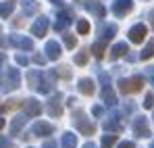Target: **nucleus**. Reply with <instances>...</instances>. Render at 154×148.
Instances as JSON below:
<instances>
[{
  "label": "nucleus",
  "mask_w": 154,
  "mask_h": 148,
  "mask_svg": "<svg viewBox=\"0 0 154 148\" xmlns=\"http://www.w3.org/2000/svg\"><path fill=\"white\" fill-rule=\"evenodd\" d=\"M44 148H56V144H54V140H46V142H44Z\"/></svg>",
  "instance_id": "obj_39"
},
{
  "label": "nucleus",
  "mask_w": 154,
  "mask_h": 148,
  "mask_svg": "<svg viewBox=\"0 0 154 148\" xmlns=\"http://www.w3.org/2000/svg\"><path fill=\"white\" fill-rule=\"evenodd\" d=\"M54 77H56V73H42L40 86H38V92H42V94H50L52 86H54Z\"/></svg>",
  "instance_id": "obj_7"
},
{
  "label": "nucleus",
  "mask_w": 154,
  "mask_h": 148,
  "mask_svg": "<svg viewBox=\"0 0 154 148\" xmlns=\"http://www.w3.org/2000/svg\"><path fill=\"white\" fill-rule=\"evenodd\" d=\"M131 8H133V2L131 0H115L112 2V13L117 17H125Z\"/></svg>",
  "instance_id": "obj_6"
},
{
  "label": "nucleus",
  "mask_w": 154,
  "mask_h": 148,
  "mask_svg": "<svg viewBox=\"0 0 154 148\" xmlns=\"http://www.w3.org/2000/svg\"><path fill=\"white\" fill-rule=\"evenodd\" d=\"M83 148H96V146H94L92 142H88V144H85V146H83Z\"/></svg>",
  "instance_id": "obj_41"
},
{
  "label": "nucleus",
  "mask_w": 154,
  "mask_h": 148,
  "mask_svg": "<svg viewBox=\"0 0 154 148\" xmlns=\"http://www.w3.org/2000/svg\"><path fill=\"white\" fill-rule=\"evenodd\" d=\"M150 19H152V25H154V13H152V15H150Z\"/></svg>",
  "instance_id": "obj_45"
},
{
  "label": "nucleus",
  "mask_w": 154,
  "mask_h": 148,
  "mask_svg": "<svg viewBox=\"0 0 154 148\" xmlns=\"http://www.w3.org/2000/svg\"><path fill=\"white\" fill-rule=\"evenodd\" d=\"M146 75H148V79L152 81V86H154V67H148L146 69Z\"/></svg>",
  "instance_id": "obj_37"
},
{
  "label": "nucleus",
  "mask_w": 154,
  "mask_h": 148,
  "mask_svg": "<svg viewBox=\"0 0 154 148\" xmlns=\"http://www.w3.org/2000/svg\"><path fill=\"white\" fill-rule=\"evenodd\" d=\"M102 98H104V102H106L108 106H115V102H117V96H115V92H112V88H110V86H104Z\"/></svg>",
  "instance_id": "obj_20"
},
{
  "label": "nucleus",
  "mask_w": 154,
  "mask_h": 148,
  "mask_svg": "<svg viewBox=\"0 0 154 148\" xmlns=\"http://www.w3.org/2000/svg\"><path fill=\"white\" fill-rule=\"evenodd\" d=\"M48 113L52 117H60L63 115V96L60 94H54L52 100L48 102Z\"/></svg>",
  "instance_id": "obj_9"
},
{
  "label": "nucleus",
  "mask_w": 154,
  "mask_h": 148,
  "mask_svg": "<svg viewBox=\"0 0 154 148\" xmlns=\"http://www.w3.org/2000/svg\"><path fill=\"white\" fill-rule=\"evenodd\" d=\"M115 142H117V136L108 134V136H104V138H102V148H112V146H115Z\"/></svg>",
  "instance_id": "obj_28"
},
{
  "label": "nucleus",
  "mask_w": 154,
  "mask_h": 148,
  "mask_svg": "<svg viewBox=\"0 0 154 148\" xmlns=\"http://www.w3.org/2000/svg\"><path fill=\"white\" fill-rule=\"evenodd\" d=\"M56 73L60 75V77H65V79H69V77H71V71H69L67 67H58V71H56Z\"/></svg>",
  "instance_id": "obj_32"
},
{
  "label": "nucleus",
  "mask_w": 154,
  "mask_h": 148,
  "mask_svg": "<svg viewBox=\"0 0 154 148\" xmlns=\"http://www.w3.org/2000/svg\"><path fill=\"white\" fill-rule=\"evenodd\" d=\"M104 129L106 131H121V123H119V115L112 113L106 121H104Z\"/></svg>",
  "instance_id": "obj_15"
},
{
  "label": "nucleus",
  "mask_w": 154,
  "mask_h": 148,
  "mask_svg": "<svg viewBox=\"0 0 154 148\" xmlns=\"http://www.w3.org/2000/svg\"><path fill=\"white\" fill-rule=\"evenodd\" d=\"M19 4H21V8H23L25 15H33L38 11V2L35 0H19Z\"/></svg>",
  "instance_id": "obj_19"
},
{
  "label": "nucleus",
  "mask_w": 154,
  "mask_h": 148,
  "mask_svg": "<svg viewBox=\"0 0 154 148\" xmlns=\"http://www.w3.org/2000/svg\"><path fill=\"white\" fill-rule=\"evenodd\" d=\"M27 79H29L31 88H38V86H40V79H42V73L33 69V71H29V75H27Z\"/></svg>",
  "instance_id": "obj_25"
},
{
  "label": "nucleus",
  "mask_w": 154,
  "mask_h": 148,
  "mask_svg": "<svg viewBox=\"0 0 154 148\" xmlns=\"http://www.w3.org/2000/svg\"><path fill=\"white\" fill-rule=\"evenodd\" d=\"M71 21H73V19H71V13H67V11H60V13H58V21L54 23V29H56V31H63V29H65L67 25L71 23Z\"/></svg>",
  "instance_id": "obj_14"
},
{
  "label": "nucleus",
  "mask_w": 154,
  "mask_h": 148,
  "mask_svg": "<svg viewBox=\"0 0 154 148\" xmlns=\"http://www.w3.org/2000/svg\"><path fill=\"white\" fill-rule=\"evenodd\" d=\"M4 58H6V56H4V54L0 52V63H4Z\"/></svg>",
  "instance_id": "obj_42"
},
{
  "label": "nucleus",
  "mask_w": 154,
  "mask_h": 148,
  "mask_svg": "<svg viewBox=\"0 0 154 148\" xmlns=\"http://www.w3.org/2000/svg\"><path fill=\"white\" fill-rule=\"evenodd\" d=\"M119 148H135V144H133V142H121Z\"/></svg>",
  "instance_id": "obj_40"
},
{
  "label": "nucleus",
  "mask_w": 154,
  "mask_h": 148,
  "mask_svg": "<svg viewBox=\"0 0 154 148\" xmlns=\"http://www.w3.org/2000/svg\"><path fill=\"white\" fill-rule=\"evenodd\" d=\"M75 44H77L75 36H71V33H65V46H67V48H75Z\"/></svg>",
  "instance_id": "obj_29"
},
{
  "label": "nucleus",
  "mask_w": 154,
  "mask_h": 148,
  "mask_svg": "<svg viewBox=\"0 0 154 148\" xmlns=\"http://www.w3.org/2000/svg\"><path fill=\"white\" fill-rule=\"evenodd\" d=\"M94 90H96V88H94V81H92V79H88V77H85V79H79V92H81V94L92 96Z\"/></svg>",
  "instance_id": "obj_17"
},
{
  "label": "nucleus",
  "mask_w": 154,
  "mask_h": 148,
  "mask_svg": "<svg viewBox=\"0 0 154 148\" xmlns=\"http://www.w3.org/2000/svg\"><path fill=\"white\" fill-rule=\"evenodd\" d=\"M23 111H25L27 117H38L40 113H42V106H40V102L33 98V100H23Z\"/></svg>",
  "instance_id": "obj_10"
},
{
  "label": "nucleus",
  "mask_w": 154,
  "mask_h": 148,
  "mask_svg": "<svg viewBox=\"0 0 154 148\" xmlns=\"http://www.w3.org/2000/svg\"><path fill=\"white\" fill-rule=\"evenodd\" d=\"M25 117H27V115H23V117H17V119L11 123V134H19V131L23 129V125H25V121H27Z\"/></svg>",
  "instance_id": "obj_24"
},
{
  "label": "nucleus",
  "mask_w": 154,
  "mask_h": 148,
  "mask_svg": "<svg viewBox=\"0 0 154 148\" xmlns=\"http://www.w3.org/2000/svg\"><path fill=\"white\" fill-rule=\"evenodd\" d=\"M48 25H50V21H48L46 17H38V19L33 21V25H31V33H33L35 38H44L46 31H48Z\"/></svg>",
  "instance_id": "obj_5"
},
{
  "label": "nucleus",
  "mask_w": 154,
  "mask_h": 148,
  "mask_svg": "<svg viewBox=\"0 0 154 148\" xmlns=\"http://www.w3.org/2000/svg\"><path fill=\"white\" fill-rule=\"evenodd\" d=\"M152 56H154V42H150V44H146V48L142 50L140 58H142V61H148V58H152Z\"/></svg>",
  "instance_id": "obj_26"
},
{
  "label": "nucleus",
  "mask_w": 154,
  "mask_h": 148,
  "mask_svg": "<svg viewBox=\"0 0 154 148\" xmlns=\"http://www.w3.org/2000/svg\"><path fill=\"white\" fill-rule=\"evenodd\" d=\"M19 69H6V79L2 81V90L4 92H11L19 86Z\"/></svg>",
  "instance_id": "obj_3"
},
{
  "label": "nucleus",
  "mask_w": 154,
  "mask_h": 148,
  "mask_svg": "<svg viewBox=\"0 0 154 148\" xmlns=\"http://www.w3.org/2000/svg\"><path fill=\"white\" fill-rule=\"evenodd\" d=\"M77 31H79V33H88V31H90V23H88V21H79V23H77Z\"/></svg>",
  "instance_id": "obj_31"
},
{
  "label": "nucleus",
  "mask_w": 154,
  "mask_h": 148,
  "mask_svg": "<svg viewBox=\"0 0 154 148\" xmlns=\"http://www.w3.org/2000/svg\"><path fill=\"white\" fill-rule=\"evenodd\" d=\"M129 52V46L125 42H119V44H115L112 50H110V58L115 61V58H119V56H123V54H127Z\"/></svg>",
  "instance_id": "obj_18"
},
{
  "label": "nucleus",
  "mask_w": 154,
  "mask_h": 148,
  "mask_svg": "<svg viewBox=\"0 0 154 148\" xmlns=\"http://www.w3.org/2000/svg\"><path fill=\"white\" fill-rule=\"evenodd\" d=\"M2 127H4V119L0 117V129H2Z\"/></svg>",
  "instance_id": "obj_44"
},
{
  "label": "nucleus",
  "mask_w": 154,
  "mask_h": 148,
  "mask_svg": "<svg viewBox=\"0 0 154 148\" xmlns=\"http://www.w3.org/2000/svg\"><path fill=\"white\" fill-rule=\"evenodd\" d=\"M33 63L44 65V63H46V56H42V54H38V52H35V54H33Z\"/></svg>",
  "instance_id": "obj_35"
},
{
  "label": "nucleus",
  "mask_w": 154,
  "mask_h": 148,
  "mask_svg": "<svg viewBox=\"0 0 154 148\" xmlns=\"http://www.w3.org/2000/svg\"><path fill=\"white\" fill-rule=\"evenodd\" d=\"M52 131H54V127L50 123H44V121H38V123H33V127H31V134L33 136H50Z\"/></svg>",
  "instance_id": "obj_12"
},
{
  "label": "nucleus",
  "mask_w": 154,
  "mask_h": 148,
  "mask_svg": "<svg viewBox=\"0 0 154 148\" xmlns=\"http://www.w3.org/2000/svg\"><path fill=\"white\" fill-rule=\"evenodd\" d=\"M50 2H54V4H63V0H50Z\"/></svg>",
  "instance_id": "obj_43"
},
{
  "label": "nucleus",
  "mask_w": 154,
  "mask_h": 148,
  "mask_svg": "<svg viewBox=\"0 0 154 148\" xmlns=\"http://www.w3.org/2000/svg\"><path fill=\"white\" fill-rule=\"evenodd\" d=\"M144 88V77L142 75H135V77H129V79H121L119 81V90L123 94H135Z\"/></svg>",
  "instance_id": "obj_1"
},
{
  "label": "nucleus",
  "mask_w": 154,
  "mask_h": 148,
  "mask_svg": "<svg viewBox=\"0 0 154 148\" xmlns=\"http://www.w3.org/2000/svg\"><path fill=\"white\" fill-rule=\"evenodd\" d=\"M75 63L77 65H85V63H88V52H85V50L75 54Z\"/></svg>",
  "instance_id": "obj_30"
},
{
  "label": "nucleus",
  "mask_w": 154,
  "mask_h": 148,
  "mask_svg": "<svg viewBox=\"0 0 154 148\" xmlns=\"http://www.w3.org/2000/svg\"><path fill=\"white\" fill-rule=\"evenodd\" d=\"M0 148H13V142L4 136H0Z\"/></svg>",
  "instance_id": "obj_33"
},
{
  "label": "nucleus",
  "mask_w": 154,
  "mask_h": 148,
  "mask_svg": "<svg viewBox=\"0 0 154 148\" xmlns=\"http://www.w3.org/2000/svg\"><path fill=\"white\" fill-rule=\"evenodd\" d=\"M146 25H142V23H137V25H133L131 29H129V40L133 42V44H140L144 38H146Z\"/></svg>",
  "instance_id": "obj_8"
},
{
  "label": "nucleus",
  "mask_w": 154,
  "mask_h": 148,
  "mask_svg": "<svg viewBox=\"0 0 154 148\" xmlns=\"http://www.w3.org/2000/svg\"><path fill=\"white\" fill-rule=\"evenodd\" d=\"M63 148H77V136L75 134H71V131H67L65 136H63Z\"/></svg>",
  "instance_id": "obj_21"
},
{
  "label": "nucleus",
  "mask_w": 154,
  "mask_h": 148,
  "mask_svg": "<svg viewBox=\"0 0 154 148\" xmlns=\"http://www.w3.org/2000/svg\"><path fill=\"white\" fill-rule=\"evenodd\" d=\"M73 123H75V127L81 134H85V136H92V134L96 131L94 123H90V119L85 117L83 111H75V113H73Z\"/></svg>",
  "instance_id": "obj_2"
},
{
  "label": "nucleus",
  "mask_w": 154,
  "mask_h": 148,
  "mask_svg": "<svg viewBox=\"0 0 154 148\" xmlns=\"http://www.w3.org/2000/svg\"><path fill=\"white\" fill-rule=\"evenodd\" d=\"M17 63H19L21 67H25L27 63H29V58H27V56H23V54H17Z\"/></svg>",
  "instance_id": "obj_36"
},
{
  "label": "nucleus",
  "mask_w": 154,
  "mask_h": 148,
  "mask_svg": "<svg viewBox=\"0 0 154 148\" xmlns=\"http://www.w3.org/2000/svg\"><path fill=\"white\" fill-rule=\"evenodd\" d=\"M133 134H135L137 138H148V136H150V127H148L146 117H137V119H133Z\"/></svg>",
  "instance_id": "obj_4"
},
{
  "label": "nucleus",
  "mask_w": 154,
  "mask_h": 148,
  "mask_svg": "<svg viewBox=\"0 0 154 148\" xmlns=\"http://www.w3.org/2000/svg\"><path fill=\"white\" fill-rule=\"evenodd\" d=\"M46 56H48L50 61H56V58L60 56V46H58L54 40H50V42L46 44Z\"/></svg>",
  "instance_id": "obj_16"
},
{
  "label": "nucleus",
  "mask_w": 154,
  "mask_h": 148,
  "mask_svg": "<svg viewBox=\"0 0 154 148\" xmlns=\"http://www.w3.org/2000/svg\"><path fill=\"white\" fill-rule=\"evenodd\" d=\"M11 44L17 46V48H23V50H31L33 48V42L25 38V36H11Z\"/></svg>",
  "instance_id": "obj_13"
},
{
  "label": "nucleus",
  "mask_w": 154,
  "mask_h": 148,
  "mask_svg": "<svg viewBox=\"0 0 154 148\" xmlns=\"http://www.w3.org/2000/svg\"><path fill=\"white\" fill-rule=\"evenodd\" d=\"M13 11H15V2H2V4H0V17H2V19L11 17Z\"/></svg>",
  "instance_id": "obj_23"
},
{
  "label": "nucleus",
  "mask_w": 154,
  "mask_h": 148,
  "mask_svg": "<svg viewBox=\"0 0 154 148\" xmlns=\"http://www.w3.org/2000/svg\"><path fill=\"white\" fill-rule=\"evenodd\" d=\"M117 33V25H104L102 31H100V36H102V42H108V40H112V36Z\"/></svg>",
  "instance_id": "obj_22"
},
{
  "label": "nucleus",
  "mask_w": 154,
  "mask_h": 148,
  "mask_svg": "<svg viewBox=\"0 0 154 148\" xmlns=\"http://www.w3.org/2000/svg\"><path fill=\"white\" fill-rule=\"evenodd\" d=\"M104 44H106V42L100 40V42H96V44L92 46V52H94V56H96V58H102V56H104Z\"/></svg>",
  "instance_id": "obj_27"
},
{
  "label": "nucleus",
  "mask_w": 154,
  "mask_h": 148,
  "mask_svg": "<svg viewBox=\"0 0 154 148\" xmlns=\"http://www.w3.org/2000/svg\"><path fill=\"white\" fill-rule=\"evenodd\" d=\"M85 8H88L92 15H96L98 19H102L104 15H106V8H104L100 2H96V0H85Z\"/></svg>",
  "instance_id": "obj_11"
},
{
  "label": "nucleus",
  "mask_w": 154,
  "mask_h": 148,
  "mask_svg": "<svg viewBox=\"0 0 154 148\" xmlns=\"http://www.w3.org/2000/svg\"><path fill=\"white\" fill-rule=\"evenodd\" d=\"M144 106H146V109H152V106H154V96H152V94H148V96H146Z\"/></svg>",
  "instance_id": "obj_34"
},
{
  "label": "nucleus",
  "mask_w": 154,
  "mask_h": 148,
  "mask_svg": "<svg viewBox=\"0 0 154 148\" xmlns=\"http://www.w3.org/2000/svg\"><path fill=\"white\" fill-rule=\"evenodd\" d=\"M92 113H94L96 117H100V115H102L104 111H102V106H94V109H92Z\"/></svg>",
  "instance_id": "obj_38"
},
{
  "label": "nucleus",
  "mask_w": 154,
  "mask_h": 148,
  "mask_svg": "<svg viewBox=\"0 0 154 148\" xmlns=\"http://www.w3.org/2000/svg\"><path fill=\"white\" fill-rule=\"evenodd\" d=\"M150 148H154V142H152V144H150Z\"/></svg>",
  "instance_id": "obj_46"
}]
</instances>
